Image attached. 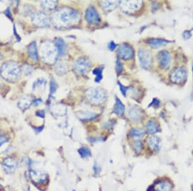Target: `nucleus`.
<instances>
[{"instance_id": "obj_12", "label": "nucleus", "mask_w": 193, "mask_h": 191, "mask_svg": "<svg viewBox=\"0 0 193 191\" xmlns=\"http://www.w3.org/2000/svg\"><path fill=\"white\" fill-rule=\"evenodd\" d=\"M33 22L39 26H44L48 25V20L46 15L43 13H36L32 18Z\"/></svg>"}, {"instance_id": "obj_25", "label": "nucleus", "mask_w": 193, "mask_h": 191, "mask_svg": "<svg viewBox=\"0 0 193 191\" xmlns=\"http://www.w3.org/2000/svg\"><path fill=\"white\" fill-rule=\"evenodd\" d=\"M67 69H68V66L67 65V64L63 63H60L59 65L57 66L56 68V71L58 74H64L67 71Z\"/></svg>"}, {"instance_id": "obj_15", "label": "nucleus", "mask_w": 193, "mask_h": 191, "mask_svg": "<svg viewBox=\"0 0 193 191\" xmlns=\"http://www.w3.org/2000/svg\"><path fill=\"white\" fill-rule=\"evenodd\" d=\"M55 46L58 51L59 54L61 55H64L65 54L66 50H67V46L62 38H58L55 39Z\"/></svg>"}, {"instance_id": "obj_13", "label": "nucleus", "mask_w": 193, "mask_h": 191, "mask_svg": "<svg viewBox=\"0 0 193 191\" xmlns=\"http://www.w3.org/2000/svg\"><path fill=\"white\" fill-rule=\"evenodd\" d=\"M129 118L133 122H139L142 117V111L137 107H132L128 111Z\"/></svg>"}, {"instance_id": "obj_2", "label": "nucleus", "mask_w": 193, "mask_h": 191, "mask_svg": "<svg viewBox=\"0 0 193 191\" xmlns=\"http://www.w3.org/2000/svg\"><path fill=\"white\" fill-rule=\"evenodd\" d=\"M58 51L55 46L50 42H44L41 45V57L44 62L53 64L57 59Z\"/></svg>"}, {"instance_id": "obj_21", "label": "nucleus", "mask_w": 193, "mask_h": 191, "mask_svg": "<svg viewBox=\"0 0 193 191\" xmlns=\"http://www.w3.org/2000/svg\"><path fill=\"white\" fill-rule=\"evenodd\" d=\"M32 103V101L31 98L28 96H25L22 98L20 100L19 107L20 108H22V110H25V109L29 107V106H30Z\"/></svg>"}, {"instance_id": "obj_18", "label": "nucleus", "mask_w": 193, "mask_h": 191, "mask_svg": "<svg viewBox=\"0 0 193 191\" xmlns=\"http://www.w3.org/2000/svg\"><path fill=\"white\" fill-rule=\"evenodd\" d=\"M146 129L150 134H155L159 130V126L157 122L155 120H150L146 124Z\"/></svg>"}, {"instance_id": "obj_20", "label": "nucleus", "mask_w": 193, "mask_h": 191, "mask_svg": "<svg viewBox=\"0 0 193 191\" xmlns=\"http://www.w3.org/2000/svg\"><path fill=\"white\" fill-rule=\"evenodd\" d=\"M149 145L153 149L158 150L160 147V140L157 137L153 136L149 139Z\"/></svg>"}, {"instance_id": "obj_33", "label": "nucleus", "mask_w": 193, "mask_h": 191, "mask_svg": "<svg viewBox=\"0 0 193 191\" xmlns=\"http://www.w3.org/2000/svg\"><path fill=\"white\" fill-rule=\"evenodd\" d=\"M116 66H117V71L119 73H120L121 71H122V64L119 60H117V61H116Z\"/></svg>"}, {"instance_id": "obj_36", "label": "nucleus", "mask_w": 193, "mask_h": 191, "mask_svg": "<svg viewBox=\"0 0 193 191\" xmlns=\"http://www.w3.org/2000/svg\"><path fill=\"white\" fill-rule=\"evenodd\" d=\"M183 36H184V38L185 39H189V38H191V32H184V33L183 34Z\"/></svg>"}, {"instance_id": "obj_29", "label": "nucleus", "mask_w": 193, "mask_h": 191, "mask_svg": "<svg viewBox=\"0 0 193 191\" xmlns=\"http://www.w3.org/2000/svg\"><path fill=\"white\" fill-rule=\"evenodd\" d=\"M46 84V81L44 79H39L36 83L34 84V88H40V87H43L44 85Z\"/></svg>"}, {"instance_id": "obj_17", "label": "nucleus", "mask_w": 193, "mask_h": 191, "mask_svg": "<svg viewBox=\"0 0 193 191\" xmlns=\"http://www.w3.org/2000/svg\"><path fill=\"white\" fill-rule=\"evenodd\" d=\"M125 111V106L118 97H116V102L113 107V112L118 115H122Z\"/></svg>"}, {"instance_id": "obj_3", "label": "nucleus", "mask_w": 193, "mask_h": 191, "mask_svg": "<svg viewBox=\"0 0 193 191\" xmlns=\"http://www.w3.org/2000/svg\"><path fill=\"white\" fill-rule=\"evenodd\" d=\"M1 74L5 79L8 81H15L20 75V70L18 66L14 63L9 62L3 65Z\"/></svg>"}, {"instance_id": "obj_42", "label": "nucleus", "mask_w": 193, "mask_h": 191, "mask_svg": "<svg viewBox=\"0 0 193 191\" xmlns=\"http://www.w3.org/2000/svg\"><path fill=\"white\" fill-rule=\"evenodd\" d=\"M2 59V57L1 56V55H0V60H1Z\"/></svg>"}, {"instance_id": "obj_4", "label": "nucleus", "mask_w": 193, "mask_h": 191, "mask_svg": "<svg viewBox=\"0 0 193 191\" xmlns=\"http://www.w3.org/2000/svg\"><path fill=\"white\" fill-rule=\"evenodd\" d=\"M86 97L90 102L95 104H100L106 99V93L99 87H93L87 91Z\"/></svg>"}, {"instance_id": "obj_14", "label": "nucleus", "mask_w": 193, "mask_h": 191, "mask_svg": "<svg viewBox=\"0 0 193 191\" xmlns=\"http://www.w3.org/2000/svg\"><path fill=\"white\" fill-rule=\"evenodd\" d=\"M170 41L160 38H150L148 39L147 43L153 48H158L161 46H165Z\"/></svg>"}, {"instance_id": "obj_9", "label": "nucleus", "mask_w": 193, "mask_h": 191, "mask_svg": "<svg viewBox=\"0 0 193 191\" xmlns=\"http://www.w3.org/2000/svg\"><path fill=\"white\" fill-rule=\"evenodd\" d=\"M158 63L161 68L163 70H167L169 68L171 63V57L168 52L162 50L157 55Z\"/></svg>"}, {"instance_id": "obj_35", "label": "nucleus", "mask_w": 193, "mask_h": 191, "mask_svg": "<svg viewBox=\"0 0 193 191\" xmlns=\"http://www.w3.org/2000/svg\"><path fill=\"white\" fill-rule=\"evenodd\" d=\"M160 104V101L157 99H153V102L149 104V107H151V106H158Z\"/></svg>"}, {"instance_id": "obj_37", "label": "nucleus", "mask_w": 193, "mask_h": 191, "mask_svg": "<svg viewBox=\"0 0 193 191\" xmlns=\"http://www.w3.org/2000/svg\"><path fill=\"white\" fill-rule=\"evenodd\" d=\"M5 14H6L8 17H10V19L12 20V15H11V14H10V9H8L7 10H5Z\"/></svg>"}, {"instance_id": "obj_16", "label": "nucleus", "mask_w": 193, "mask_h": 191, "mask_svg": "<svg viewBox=\"0 0 193 191\" xmlns=\"http://www.w3.org/2000/svg\"><path fill=\"white\" fill-rule=\"evenodd\" d=\"M155 189L157 191H171L173 190V185L168 182L162 181L158 183L155 187Z\"/></svg>"}, {"instance_id": "obj_28", "label": "nucleus", "mask_w": 193, "mask_h": 191, "mask_svg": "<svg viewBox=\"0 0 193 191\" xmlns=\"http://www.w3.org/2000/svg\"><path fill=\"white\" fill-rule=\"evenodd\" d=\"M79 152L81 154L82 156H83V157H89V156H91L90 150H89L88 148L85 147H81L80 149L79 150Z\"/></svg>"}, {"instance_id": "obj_40", "label": "nucleus", "mask_w": 193, "mask_h": 191, "mask_svg": "<svg viewBox=\"0 0 193 191\" xmlns=\"http://www.w3.org/2000/svg\"><path fill=\"white\" fill-rule=\"evenodd\" d=\"M7 141V140L5 139V137H0V146L3 144V143L6 142Z\"/></svg>"}, {"instance_id": "obj_6", "label": "nucleus", "mask_w": 193, "mask_h": 191, "mask_svg": "<svg viewBox=\"0 0 193 191\" xmlns=\"http://www.w3.org/2000/svg\"><path fill=\"white\" fill-rule=\"evenodd\" d=\"M187 71L184 68H177L171 71L170 80L174 84H181L186 81Z\"/></svg>"}, {"instance_id": "obj_19", "label": "nucleus", "mask_w": 193, "mask_h": 191, "mask_svg": "<svg viewBox=\"0 0 193 191\" xmlns=\"http://www.w3.org/2000/svg\"><path fill=\"white\" fill-rule=\"evenodd\" d=\"M28 52L29 56L30 57L31 59L35 61H37L38 59V52H37V48H36V43L35 42H32L30 45H29Z\"/></svg>"}, {"instance_id": "obj_24", "label": "nucleus", "mask_w": 193, "mask_h": 191, "mask_svg": "<svg viewBox=\"0 0 193 191\" xmlns=\"http://www.w3.org/2000/svg\"><path fill=\"white\" fill-rule=\"evenodd\" d=\"M57 3V1H43L42 2V5L44 7V9H47V10H51L54 9L56 6V5Z\"/></svg>"}, {"instance_id": "obj_22", "label": "nucleus", "mask_w": 193, "mask_h": 191, "mask_svg": "<svg viewBox=\"0 0 193 191\" xmlns=\"http://www.w3.org/2000/svg\"><path fill=\"white\" fill-rule=\"evenodd\" d=\"M101 5L102 7L104 8L105 10H113L115 9L117 6V1H102L100 2Z\"/></svg>"}, {"instance_id": "obj_38", "label": "nucleus", "mask_w": 193, "mask_h": 191, "mask_svg": "<svg viewBox=\"0 0 193 191\" xmlns=\"http://www.w3.org/2000/svg\"><path fill=\"white\" fill-rule=\"evenodd\" d=\"M14 35L15 36V37H16V38H17V41H20V37L19 35H18L17 33L16 29H15V26H14Z\"/></svg>"}, {"instance_id": "obj_32", "label": "nucleus", "mask_w": 193, "mask_h": 191, "mask_svg": "<svg viewBox=\"0 0 193 191\" xmlns=\"http://www.w3.org/2000/svg\"><path fill=\"white\" fill-rule=\"evenodd\" d=\"M118 86H119V87H120V89L121 92L122 93V94H123L124 96H126V91L128 90L129 87H126V86H124V85L121 84L120 83H119V82H118Z\"/></svg>"}, {"instance_id": "obj_41", "label": "nucleus", "mask_w": 193, "mask_h": 191, "mask_svg": "<svg viewBox=\"0 0 193 191\" xmlns=\"http://www.w3.org/2000/svg\"><path fill=\"white\" fill-rule=\"evenodd\" d=\"M37 113L40 114V115H39L38 116H41V117H44V111H39V112H38Z\"/></svg>"}, {"instance_id": "obj_31", "label": "nucleus", "mask_w": 193, "mask_h": 191, "mask_svg": "<svg viewBox=\"0 0 193 191\" xmlns=\"http://www.w3.org/2000/svg\"><path fill=\"white\" fill-rule=\"evenodd\" d=\"M50 93H51V94H54V93L56 91L57 88V85L56 82L55 81V80L53 78L51 79V81H50Z\"/></svg>"}, {"instance_id": "obj_34", "label": "nucleus", "mask_w": 193, "mask_h": 191, "mask_svg": "<svg viewBox=\"0 0 193 191\" xmlns=\"http://www.w3.org/2000/svg\"><path fill=\"white\" fill-rule=\"evenodd\" d=\"M117 47V44H116L113 41H111L109 44H108V48L111 50V51H113L115 48Z\"/></svg>"}, {"instance_id": "obj_1", "label": "nucleus", "mask_w": 193, "mask_h": 191, "mask_svg": "<svg viewBox=\"0 0 193 191\" xmlns=\"http://www.w3.org/2000/svg\"><path fill=\"white\" fill-rule=\"evenodd\" d=\"M79 18L77 11L70 8H63L55 13L54 23L59 26H67L77 23Z\"/></svg>"}, {"instance_id": "obj_23", "label": "nucleus", "mask_w": 193, "mask_h": 191, "mask_svg": "<svg viewBox=\"0 0 193 191\" xmlns=\"http://www.w3.org/2000/svg\"><path fill=\"white\" fill-rule=\"evenodd\" d=\"M80 115V118L81 120H91V119L95 118L97 116L95 113H93L91 112H81L80 114H78Z\"/></svg>"}, {"instance_id": "obj_39", "label": "nucleus", "mask_w": 193, "mask_h": 191, "mask_svg": "<svg viewBox=\"0 0 193 191\" xmlns=\"http://www.w3.org/2000/svg\"><path fill=\"white\" fill-rule=\"evenodd\" d=\"M41 102H42V100L40 99H36L35 100H34V102L33 103H34V106H37V105H39Z\"/></svg>"}, {"instance_id": "obj_26", "label": "nucleus", "mask_w": 193, "mask_h": 191, "mask_svg": "<svg viewBox=\"0 0 193 191\" xmlns=\"http://www.w3.org/2000/svg\"><path fill=\"white\" fill-rule=\"evenodd\" d=\"M131 135L134 138H141L144 136V131L141 129H132L131 130Z\"/></svg>"}, {"instance_id": "obj_7", "label": "nucleus", "mask_w": 193, "mask_h": 191, "mask_svg": "<svg viewBox=\"0 0 193 191\" xmlns=\"http://www.w3.org/2000/svg\"><path fill=\"white\" fill-rule=\"evenodd\" d=\"M138 56L140 63L142 68H150L153 63V58L149 51H148L146 49L141 48L139 50Z\"/></svg>"}, {"instance_id": "obj_5", "label": "nucleus", "mask_w": 193, "mask_h": 191, "mask_svg": "<svg viewBox=\"0 0 193 191\" xmlns=\"http://www.w3.org/2000/svg\"><path fill=\"white\" fill-rule=\"evenodd\" d=\"M90 66L91 63L88 59L84 57H81L74 63L73 70L79 75H83L89 70Z\"/></svg>"}, {"instance_id": "obj_11", "label": "nucleus", "mask_w": 193, "mask_h": 191, "mask_svg": "<svg viewBox=\"0 0 193 191\" xmlns=\"http://www.w3.org/2000/svg\"><path fill=\"white\" fill-rule=\"evenodd\" d=\"M142 3L141 1H122L120 2L121 8L126 12H133L139 9Z\"/></svg>"}, {"instance_id": "obj_10", "label": "nucleus", "mask_w": 193, "mask_h": 191, "mask_svg": "<svg viewBox=\"0 0 193 191\" xmlns=\"http://www.w3.org/2000/svg\"><path fill=\"white\" fill-rule=\"evenodd\" d=\"M85 19L87 22L91 25H97L100 22L99 14L94 7H89L85 13Z\"/></svg>"}, {"instance_id": "obj_30", "label": "nucleus", "mask_w": 193, "mask_h": 191, "mask_svg": "<svg viewBox=\"0 0 193 191\" xmlns=\"http://www.w3.org/2000/svg\"><path fill=\"white\" fill-rule=\"evenodd\" d=\"M133 148L137 153H140L142 149V143L141 140H137L134 142Z\"/></svg>"}, {"instance_id": "obj_8", "label": "nucleus", "mask_w": 193, "mask_h": 191, "mask_svg": "<svg viewBox=\"0 0 193 191\" xmlns=\"http://www.w3.org/2000/svg\"><path fill=\"white\" fill-rule=\"evenodd\" d=\"M117 54L121 59L129 60L133 58L134 51L131 46L126 43L120 44L117 48Z\"/></svg>"}, {"instance_id": "obj_27", "label": "nucleus", "mask_w": 193, "mask_h": 191, "mask_svg": "<svg viewBox=\"0 0 193 191\" xmlns=\"http://www.w3.org/2000/svg\"><path fill=\"white\" fill-rule=\"evenodd\" d=\"M93 73L95 75V82L99 83L102 79V70L100 68H95L93 71Z\"/></svg>"}]
</instances>
